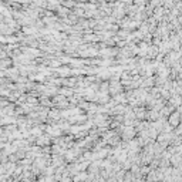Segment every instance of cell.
Here are the masks:
<instances>
[{
	"label": "cell",
	"instance_id": "cell-1",
	"mask_svg": "<svg viewBox=\"0 0 182 182\" xmlns=\"http://www.w3.org/2000/svg\"><path fill=\"white\" fill-rule=\"evenodd\" d=\"M135 135H137V131H135L132 125H124L121 132H120V137H121L122 141H130V139L134 138Z\"/></svg>",
	"mask_w": 182,
	"mask_h": 182
},
{
	"label": "cell",
	"instance_id": "cell-2",
	"mask_svg": "<svg viewBox=\"0 0 182 182\" xmlns=\"http://www.w3.org/2000/svg\"><path fill=\"white\" fill-rule=\"evenodd\" d=\"M50 142H51V137L46 132V134L39 135L37 138H36V142H34V144L39 145V147H44V145H50Z\"/></svg>",
	"mask_w": 182,
	"mask_h": 182
},
{
	"label": "cell",
	"instance_id": "cell-3",
	"mask_svg": "<svg viewBox=\"0 0 182 182\" xmlns=\"http://www.w3.org/2000/svg\"><path fill=\"white\" fill-rule=\"evenodd\" d=\"M17 75H19V68L14 66V67H7L4 68V77H9L11 81H14L17 78Z\"/></svg>",
	"mask_w": 182,
	"mask_h": 182
},
{
	"label": "cell",
	"instance_id": "cell-4",
	"mask_svg": "<svg viewBox=\"0 0 182 182\" xmlns=\"http://www.w3.org/2000/svg\"><path fill=\"white\" fill-rule=\"evenodd\" d=\"M169 164L172 166H182V161H181V154H172L169 157Z\"/></svg>",
	"mask_w": 182,
	"mask_h": 182
},
{
	"label": "cell",
	"instance_id": "cell-5",
	"mask_svg": "<svg viewBox=\"0 0 182 182\" xmlns=\"http://www.w3.org/2000/svg\"><path fill=\"white\" fill-rule=\"evenodd\" d=\"M58 93L68 98V97H71V95L74 94V90H73V88H70V87H64V85H63V88H58Z\"/></svg>",
	"mask_w": 182,
	"mask_h": 182
},
{
	"label": "cell",
	"instance_id": "cell-6",
	"mask_svg": "<svg viewBox=\"0 0 182 182\" xmlns=\"http://www.w3.org/2000/svg\"><path fill=\"white\" fill-rule=\"evenodd\" d=\"M60 3H61V6L67 7V9H70V10L75 6V2H74V0H60Z\"/></svg>",
	"mask_w": 182,
	"mask_h": 182
}]
</instances>
